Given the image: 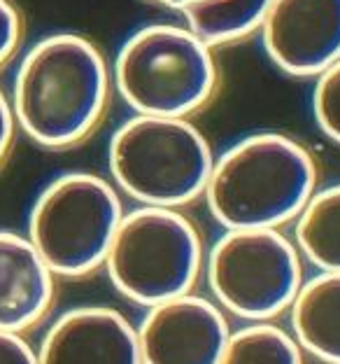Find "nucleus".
Returning a JSON list of instances; mask_svg holds the SVG:
<instances>
[{"instance_id":"20e7f679","label":"nucleus","mask_w":340,"mask_h":364,"mask_svg":"<svg viewBox=\"0 0 340 364\" xmlns=\"http://www.w3.org/2000/svg\"><path fill=\"white\" fill-rule=\"evenodd\" d=\"M214 152L194 119L131 114L107 143L117 192L138 205L187 208L203 198Z\"/></svg>"},{"instance_id":"423d86ee","label":"nucleus","mask_w":340,"mask_h":364,"mask_svg":"<svg viewBox=\"0 0 340 364\" xmlns=\"http://www.w3.org/2000/svg\"><path fill=\"white\" fill-rule=\"evenodd\" d=\"M124 213L121 194L110 180L68 171L35 196L26 238L56 278H87L103 269Z\"/></svg>"},{"instance_id":"f3484780","label":"nucleus","mask_w":340,"mask_h":364,"mask_svg":"<svg viewBox=\"0 0 340 364\" xmlns=\"http://www.w3.org/2000/svg\"><path fill=\"white\" fill-rule=\"evenodd\" d=\"M21 40V14L12 0H0V68L14 56Z\"/></svg>"},{"instance_id":"aec40b11","label":"nucleus","mask_w":340,"mask_h":364,"mask_svg":"<svg viewBox=\"0 0 340 364\" xmlns=\"http://www.w3.org/2000/svg\"><path fill=\"white\" fill-rule=\"evenodd\" d=\"M149 3H156V5H163V7H170V10H182L189 0H149Z\"/></svg>"},{"instance_id":"39448f33","label":"nucleus","mask_w":340,"mask_h":364,"mask_svg":"<svg viewBox=\"0 0 340 364\" xmlns=\"http://www.w3.org/2000/svg\"><path fill=\"white\" fill-rule=\"evenodd\" d=\"M203 264L201 229L185 210L136 205L124 213L103 269L124 299L152 309L194 292Z\"/></svg>"},{"instance_id":"6ab92c4d","label":"nucleus","mask_w":340,"mask_h":364,"mask_svg":"<svg viewBox=\"0 0 340 364\" xmlns=\"http://www.w3.org/2000/svg\"><path fill=\"white\" fill-rule=\"evenodd\" d=\"M14 134H16V122L10 107V98L0 89V166H3L7 161V156H10Z\"/></svg>"},{"instance_id":"4468645a","label":"nucleus","mask_w":340,"mask_h":364,"mask_svg":"<svg viewBox=\"0 0 340 364\" xmlns=\"http://www.w3.org/2000/svg\"><path fill=\"white\" fill-rule=\"evenodd\" d=\"M270 5L273 0H189L180 14L203 43L219 47L259 33Z\"/></svg>"},{"instance_id":"f8f14e48","label":"nucleus","mask_w":340,"mask_h":364,"mask_svg":"<svg viewBox=\"0 0 340 364\" xmlns=\"http://www.w3.org/2000/svg\"><path fill=\"white\" fill-rule=\"evenodd\" d=\"M287 316V329L305 358L340 364V273L305 278Z\"/></svg>"},{"instance_id":"a211bd4d","label":"nucleus","mask_w":340,"mask_h":364,"mask_svg":"<svg viewBox=\"0 0 340 364\" xmlns=\"http://www.w3.org/2000/svg\"><path fill=\"white\" fill-rule=\"evenodd\" d=\"M0 364H38L35 348L23 334L0 332Z\"/></svg>"},{"instance_id":"6e6552de","label":"nucleus","mask_w":340,"mask_h":364,"mask_svg":"<svg viewBox=\"0 0 340 364\" xmlns=\"http://www.w3.org/2000/svg\"><path fill=\"white\" fill-rule=\"evenodd\" d=\"M231 332L226 313L196 292L145 309L136 325L143 364H219Z\"/></svg>"},{"instance_id":"f257e3e1","label":"nucleus","mask_w":340,"mask_h":364,"mask_svg":"<svg viewBox=\"0 0 340 364\" xmlns=\"http://www.w3.org/2000/svg\"><path fill=\"white\" fill-rule=\"evenodd\" d=\"M112 70L77 33L38 40L16 65L10 107L16 129L47 150H68L94 134L110 103Z\"/></svg>"},{"instance_id":"f03ea898","label":"nucleus","mask_w":340,"mask_h":364,"mask_svg":"<svg viewBox=\"0 0 340 364\" xmlns=\"http://www.w3.org/2000/svg\"><path fill=\"white\" fill-rule=\"evenodd\" d=\"M317 187V159L301 140L256 131L214 154L203 201L221 229H285Z\"/></svg>"},{"instance_id":"0eeeda50","label":"nucleus","mask_w":340,"mask_h":364,"mask_svg":"<svg viewBox=\"0 0 340 364\" xmlns=\"http://www.w3.org/2000/svg\"><path fill=\"white\" fill-rule=\"evenodd\" d=\"M203 278L210 299L229 318L275 322L308 276L285 229H224L205 250Z\"/></svg>"},{"instance_id":"dca6fc26","label":"nucleus","mask_w":340,"mask_h":364,"mask_svg":"<svg viewBox=\"0 0 340 364\" xmlns=\"http://www.w3.org/2000/svg\"><path fill=\"white\" fill-rule=\"evenodd\" d=\"M310 103L319 134L340 145V59L314 77Z\"/></svg>"},{"instance_id":"7ed1b4c3","label":"nucleus","mask_w":340,"mask_h":364,"mask_svg":"<svg viewBox=\"0 0 340 364\" xmlns=\"http://www.w3.org/2000/svg\"><path fill=\"white\" fill-rule=\"evenodd\" d=\"M112 87L133 114L194 119L219 89L212 47L187 26L149 23L124 40L112 63Z\"/></svg>"},{"instance_id":"9d476101","label":"nucleus","mask_w":340,"mask_h":364,"mask_svg":"<svg viewBox=\"0 0 340 364\" xmlns=\"http://www.w3.org/2000/svg\"><path fill=\"white\" fill-rule=\"evenodd\" d=\"M38 364H143L136 325L103 304L72 306L49 322Z\"/></svg>"},{"instance_id":"1a4fd4ad","label":"nucleus","mask_w":340,"mask_h":364,"mask_svg":"<svg viewBox=\"0 0 340 364\" xmlns=\"http://www.w3.org/2000/svg\"><path fill=\"white\" fill-rule=\"evenodd\" d=\"M259 36L278 70L314 80L340 59V0H273Z\"/></svg>"},{"instance_id":"9b49d317","label":"nucleus","mask_w":340,"mask_h":364,"mask_svg":"<svg viewBox=\"0 0 340 364\" xmlns=\"http://www.w3.org/2000/svg\"><path fill=\"white\" fill-rule=\"evenodd\" d=\"M56 299V276L23 234L0 229V332L40 325Z\"/></svg>"},{"instance_id":"2eb2a0df","label":"nucleus","mask_w":340,"mask_h":364,"mask_svg":"<svg viewBox=\"0 0 340 364\" xmlns=\"http://www.w3.org/2000/svg\"><path fill=\"white\" fill-rule=\"evenodd\" d=\"M305 353L278 322H245L231 332L219 364H305Z\"/></svg>"},{"instance_id":"ddd939ff","label":"nucleus","mask_w":340,"mask_h":364,"mask_svg":"<svg viewBox=\"0 0 340 364\" xmlns=\"http://www.w3.org/2000/svg\"><path fill=\"white\" fill-rule=\"evenodd\" d=\"M292 241L305 267L340 273V182L317 187L292 225Z\"/></svg>"}]
</instances>
